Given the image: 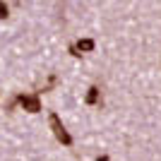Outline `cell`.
Listing matches in <instances>:
<instances>
[{"mask_svg": "<svg viewBox=\"0 0 161 161\" xmlns=\"http://www.w3.org/2000/svg\"><path fill=\"white\" fill-rule=\"evenodd\" d=\"M84 101H87V106H96V103H101V89L99 87H89Z\"/></svg>", "mask_w": 161, "mask_h": 161, "instance_id": "cell-3", "label": "cell"}, {"mask_svg": "<svg viewBox=\"0 0 161 161\" xmlns=\"http://www.w3.org/2000/svg\"><path fill=\"white\" fill-rule=\"evenodd\" d=\"M48 123H51V130H53V135L58 137V142L65 144V147H72V135L65 130V125L60 123V118H58L55 113H51L48 115Z\"/></svg>", "mask_w": 161, "mask_h": 161, "instance_id": "cell-1", "label": "cell"}, {"mask_svg": "<svg viewBox=\"0 0 161 161\" xmlns=\"http://www.w3.org/2000/svg\"><path fill=\"white\" fill-rule=\"evenodd\" d=\"M75 48H77V53H87V51H94V41L92 39H80L77 43H75Z\"/></svg>", "mask_w": 161, "mask_h": 161, "instance_id": "cell-4", "label": "cell"}, {"mask_svg": "<svg viewBox=\"0 0 161 161\" xmlns=\"http://www.w3.org/2000/svg\"><path fill=\"white\" fill-rule=\"evenodd\" d=\"M17 103H19L24 111H29V113H39V111H41L39 94H19V96H17Z\"/></svg>", "mask_w": 161, "mask_h": 161, "instance_id": "cell-2", "label": "cell"}, {"mask_svg": "<svg viewBox=\"0 0 161 161\" xmlns=\"http://www.w3.org/2000/svg\"><path fill=\"white\" fill-rule=\"evenodd\" d=\"M55 82H58V77H55V75H48L46 84H43V92H51V89L55 87Z\"/></svg>", "mask_w": 161, "mask_h": 161, "instance_id": "cell-5", "label": "cell"}, {"mask_svg": "<svg viewBox=\"0 0 161 161\" xmlns=\"http://www.w3.org/2000/svg\"><path fill=\"white\" fill-rule=\"evenodd\" d=\"M96 161H108V156H99V159H96Z\"/></svg>", "mask_w": 161, "mask_h": 161, "instance_id": "cell-7", "label": "cell"}, {"mask_svg": "<svg viewBox=\"0 0 161 161\" xmlns=\"http://www.w3.org/2000/svg\"><path fill=\"white\" fill-rule=\"evenodd\" d=\"M7 14H10V7L5 0H0V19H7Z\"/></svg>", "mask_w": 161, "mask_h": 161, "instance_id": "cell-6", "label": "cell"}]
</instances>
